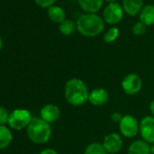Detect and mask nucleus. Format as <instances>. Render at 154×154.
Here are the masks:
<instances>
[{
	"label": "nucleus",
	"instance_id": "obj_1",
	"mask_svg": "<svg viewBox=\"0 0 154 154\" xmlns=\"http://www.w3.org/2000/svg\"><path fill=\"white\" fill-rule=\"evenodd\" d=\"M89 94L86 84L79 78H72L65 84L64 97L72 106L84 105L88 101Z\"/></svg>",
	"mask_w": 154,
	"mask_h": 154
},
{
	"label": "nucleus",
	"instance_id": "obj_2",
	"mask_svg": "<svg viewBox=\"0 0 154 154\" xmlns=\"http://www.w3.org/2000/svg\"><path fill=\"white\" fill-rule=\"evenodd\" d=\"M76 27L82 35L94 37L103 31L104 20L96 14H85L77 20Z\"/></svg>",
	"mask_w": 154,
	"mask_h": 154
},
{
	"label": "nucleus",
	"instance_id": "obj_3",
	"mask_svg": "<svg viewBox=\"0 0 154 154\" xmlns=\"http://www.w3.org/2000/svg\"><path fill=\"white\" fill-rule=\"evenodd\" d=\"M26 133L31 141L36 144L47 142L52 135V129L49 123L41 118H33L26 128Z\"/></svg>",
	"mask_w": 154,
	"mask_h": 154
},
{
	"label": "nucleus",
	"instance_id": "obj_4",
	"mask_svg": "<svg viewBox=\"0 0 154 154\" xmlns=\"http://www.w3.org/2000/svg\"><path fill=\"white\" fill-rule=\"evenodd\" d=\"M32 119V114L28 110L16 109L9 114L8 123L12 129L19 131L27 128Z\"/></svg>",
	"mask_w": 154,
	"mask_h": 154
},
{
	"label": "nucleus",
	"instance_id": "obj_5",
	"mask_svg": "<svg viewBox=\"0 0 154 154\" xmlns=\"http://www.w3.org/2000/svg\"><path fill=\"white\" fill-rule=\"evenodd\" d=\"M119 129L122 133L126 138H133L140 132V123L138 120L131 115H123L122 121L119 123Z\"/></svg>",
	"mask_w": 154,
	"mask_h": 154
},
{
	"label": "nucleus",
	"instance_id": "obj_6",
	"mask_svg": "<svg viewBox=\"0 0 154 154\" xmlns=\"http://www.w3.org/2000/svg\"><path fill=\"white\" fill-rule=\"evenodd\" d=\"M124 10L122 6L119 3H111L108 4L103 13V18L104 22L109 25H116L120 23L123 17Z\"/></svg>",
	"mask_w": 154,
	"mask_h": 154
},
{
	"label": "nucleus",
	"instance_id": "obj_7",
	"mask_svg": "<svg viewBox=\"0 0 154 154\" xmlns=\"http://www.w3.org/2000/svg\"><path fill=\"white\" fill-rule=\"evenodd\" d=\"M142 87V81L141 78L137 73H129L127 74L122 82V88L123 92L128 95H135L137 94Z\"/></svg>",
	"mask_w": 154,
	"mask_h": 154
},
{
	"label": "nucleus",
	"instance_id": "obj_8",
	"mask_svg": "<svg viewBox=\"0 0 154 154\" xmlns=\"http://www.w3.org/2000/svg\"><path fill=\"white\" fill-rule=\"evenodd\" d=\"M140 133L143 140L154 143V116H145L140 122Z\"/></svg>",
	"mask_w": 154,
	"mask_h": 154
},
{
	"label": "nucleus",
	"instance_id": "obj_9",
	"mask_svg": "<svg viewBox=\"0 0 154 154\" xmlns=\"http://www.w3.org/2000/svg\"><path fill=\"white\" fill-rule=\"evenodd\" d=\"M123 140L120 134L116 132H112L106 135L103 139V145L105 148L108 154H115L119 152L122 148Z\"/></svg>",
	"mask_w": 154,
	"mask_h": 154
},
{
	"label": "nucleus",
	"instance_id": "obj_10",
	"mask_svg": "<svg viewBox=\"0 0 154 154\" xmlns=\"http://www.w3.org/2000/svg\"><path fill=\"white\" fill-rule=\"evenodd\" d=\"M60 109L54 104H46L40 111V118L47 123L55 122L60 117Z\"/></svg>",
	"mask_w": 154,
	"mask_h": 154
},
{
	"label": "nucleus",
	"instance_id": "obj_11",
	"mask_svg": "<svg viewBox=\"0 0 154 154\" xmlns=\"http://www.w3.org/2000/svg\"><path fill=\"white\" fill-rule=\"evenodd\" d=\"M88 101L92 105H94V106L104 105L109 101V94L107 90L103 88L94 89L89 94Z\"/></svg>",
	"mask_w": 154,
	"mask_h": 154
},
{
	"label": "nucleus",
	"instance_id": "obj_12",
	"mask_svg": "<svg viewBox=\"0 0 154 154\" xmlns=\"http://www.w3.org/2000/svg\"><path fill=\"white\" fill-rule=\"evenodd\" d=\"M122 8L131 17H135L143 8V0H122Z\"/></svg>",
	"mask_w": 154,
	"mask_h": 154
},
{
	"label": "nucleus",
	"instance_id": "obj_13",
	"mask_svg": "<svg viewBox=\"0 0 154 154\" xmlns=\"http://www.w3.org/2000/svg\"><path fill=\"white\" fill-rule=\"evenodd\" d=\"M104 0H77L80 8L86 14H95L98 12L103 4Z\"/></svg>",
	"mask_w": 154,
	"mask_h": 154
},
{
	"label": "nucleus",
	"instance_id": "obj_14",
	"mask_svg": "<svg viewBox=\"0 0 154 154\" xmlns=\"http://www.w3.org/2000/svg\"><path fill=\"white\" fill-rule=\"evenodd\" d=\"M128 154H150V145L143 140H135L130 144Z\"/></svg>",
	"mask_w": 154,
	"mask_h": 154
},
{
	"label": "nucleus",
	"instance_id": "obj_15",
	"mask_svg": "<svg viewBox=\"0 0 154 154\" xmlns=\"http://www.w3.org/2000/svg\"><path fill=\"white\" fill-rule=\"evenodd\" d=\"M140 22L144 24L146 26H149L154 24V6L147 5L144 6L139 14Z\"/></svg>",
	"mask_w": 154,
	"mask_h": 154
},
{
	"label": "nucleus",
	"instance_id": "obj_16",
	"mask_svg": "<svg viewBox=\"0 0 154 154\" xmlns=\"http://www.w3.org/2000/svg\"><path fill=\"white\" fill-rule=\"evenodd\" d=\"M48 14V17L55 23H62L66 19V16H65V12L64 10L61 8V7H57V6H52L48 8L47 11Z\"/></svg>",
	"mask_w": 154,
	"mask_h": 154
},
{
	"label": "nucleus",
	"instance_id": "obj_17",
	"mask_svg": "<svg viewBox=\"0 0 154 154\" xmlns=\"http://www.w3.org/2000/svg\"><path fill=\"white\" fill-rule=\"evenodd\" d=\"M13 140V135L10 130L6 125H0V149L9 146Z\"/></svg>",
	"mask_w": 154,
	"mask_h": 154
},
{
	"label": "nucleus",
	"instance_id": "obj_18",
	"mask_svg": "<svg viewBox=\"0 0 154 154\" xmlns=\"http://www.w3.org/2000/svg\"><path fill=\"white\" fill-rule=\"evenodd\" d=\"M77 29L76 23L71 19H65L59 26V30L63 35H71Z\"/></svg>",
	"mask_w": 154,
	"mask_h": 154
},
{
	"label": "nucleus",
	"instance_id": "obj_19",
	"mask_svg": "<svg viewBox=\"0 0 154 154\" xmlns=\"http://www.w3.org/2000/svg\"><path fill=\"white\" fill-rule=\"evenodd\" d=\"M85 154H108V152L106 151L103 143L93 142L86 147Z\"/></svg>",
	"mask_w": 154,
	"mask_h": 154
},
{
	"label": "nucleus",
	"instance_id": "obj_20",
	"mask_svg": "<svg viewBox=\"0 0 154 154\" xmlns=\"http://www.w3.org/2000/svg\"><path fill=\"white\" fill-rule=\"evenodd\" d=\"M120 35V30L117 27H112L110 28L103 35V41L107 44L114 42Z\"/></svg>",
	"mask_w": 154,
	"mask_h": 154
},
{
	"label": "nucleus",
	"instance_id": "obj_21",
	"mask_svg": "<svg viewBox=\"0 0 154 154\" xmlns=\"http://www.w3.org/2000/svg\"><path fill=\"white\" fill-rule=\"evenodd\" d=\"M146 26L142 24L141 22H137L133 25L132 26V33L135 35H143L146 33Z\"/></svg>",
	"mask_w": 154,
	"mask_h": 154
},
{
	"label": "nucleus",
	"instance_id": "obj_22",
	"mask_svg": "<svg viewBox=\"0 0 154 154\" xmlns=\"http://www.w3.org/2000/svg\"><path fill=\"white\" fill-rule=\"evenodd\" d=\"M9 114L5 107L0 106V125H5L8 122Z\"/></svg>",
	"mask_w": 154,
	"mask_h": 154
},
{
	"label": "nucleus",
	"instance_id": "obj_23",
	"mask_svg": "<svg viewBox=\"0 0 154 154\" xmlns=\"http://www.w3.org/2000/svg\"><path fill=\"white\" fill-rule=\"evenodd\" d=\"M35 1L39 7L49 8L50 7H52L55 3L56 0H35Z\"/></svg>",
	"mask_w": 154,
	"mask_h": 154
},
{
	"label": "nucleus",
	"instance_id": "obj_24",
	"mask_svg": "<svg viewBox=\"0 0 154 154\" xmlns=\"http://www.w3.org/2000/svg\"><path fill=\"white\" fill-rule=\"evenodd\" d=\"M122 117H123V115H122L121 112H112V115H111L112 121L114 122H116V123H117V122L120 123V122L122 121Z\"/></svg>",
	"mask_w": 154,
	"mask_h": 154
},
{
	"label": "nucleus",
	"instance_id": "obj_25",
	"mask_svg": "<svg viewBox=\"0 0 154 154\" xmlns=\"http://www.w3.org/2000/svg\"><path fill=\"white\" fill-rule=\"evenodd\" d=\"M39 154H58L54 149H45Z\"/></svg>",
	"mask_w": 154,
	"mask_h": 154
},
{
	"label": "nucleus",
	"instance_id": "obj_26",
	"mask_svg": "<svg viewBox=\"0 0 154 154\" xmlns=\"http://www.w3.org/2000/svg\"><path fill=\"white\" fill-rule=\"evenodd\" d=\"M149 111H150L152 116H154V100H152L149 103Z\"/></svg>",
	"mask_w": 154,
	"mask_h": 154
},
{
	"label": "nucleus",
	"instance_id": "obj_27",
	"mask_svg": "<svg viewBox=\"0 0 154 154\" xmlns=\"http://www.w3.org/2000/svg\"><path fill=\"white\" fill-rule=\"evenodd\" d=\"M150 154H154V143L150 145Z\"/></svg>",
	"mask_w": 154,
	"mask_h": 154
},
{
	"label": "nucleus",
	"instance_id": "obj_28",
	"mask_svg": "<svg viewBox=\"0 0 154 154\" xmlns=\"http://www.w3.org/2000/svg\"><path fill=\"white\" fill-rule=\"evenodd\" d=\"M106 1H107L109 4H111V3H116L117 0H106Z\"/></svg>",
	"mask_w": 154,
	"mask_h": 154
},
{
	"label": "nucleus",
	"instance_id": "obj_29",
	"mask_svg": "<svg viewBox=\"0 0 154 154\" xmlns=\"http://www.w3.org/2000/svg\"><path fill=\"white\" fill-rule=\"evenodd\" d=\"M2 45H3V42H2L1 37H0V50H1V48H2Z\"/></svg>",
	"mask_w": 154,
	"mask_h": 154
}]
</instances>
